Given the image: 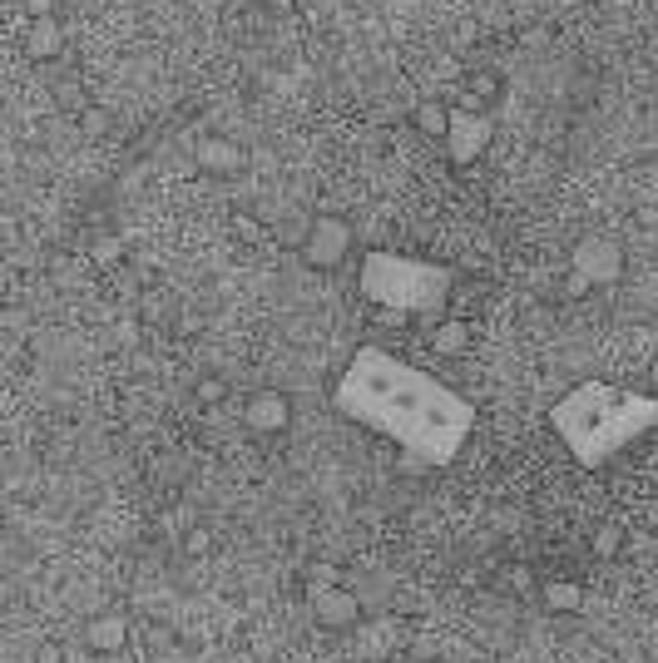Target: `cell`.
I'll use <instances>...</instances> for the list:
<instances>
[{"instance_id": "cell-1", "label": "cell", "mask_w": 658, "mask_h": 663, "mask_svg": "<svg viewBox=\"0 0 658 663\" xmlns=\"http://www.w3.org/2000/svg\"><path fill=\"white\" fill-rule=\"evenodd\" d=\"M332 406L347 421L377 431L411 465H450L476 431V406L431 372L401 362L387 346H357L332 386Z\"/></svg>"}, {"instance_id": "cell-2", "label": "cell", "mask_w": 658, "mask_h": 663, "mask_svg": "<svg viewBox=\"0 0 658 663\" xmlns=\"http://www.w3.org/2000/svg\"><path fill=\"white\" fill-rule=\"evenodd\" d=\"M549 426L565 441V451L575 455V465L599 471L618 451H628L648 431H658V396L609 386V382H579L555 401Z\"/></svg>"}, {"instance_id": "cell-3", "label": "cell", "mask_w": 658, "mask_h": 663, "mask_svg": "<svg viewBox=\"0 0 658 663\" xmlns=\"http://www.w3.org/2000/svg\"><path fill=\"white\" fill-rule=\"evenodd\" d=\"M450 283H456V273L440 263H426V257L387 253V247L361 257V292H367L371 302L391 307V312L436 317L450 297Z\"/></svg>"}, {"instance_id": "cell-4", "label": "cell", "mask_w": 658, "mask_h": 663, "mask_svg": "<svg viewBox=\"0 0 658 663\" xmlns=\"http://www.w3.org/2000/svg\"><path fill=\"white\" fill-rule=\"evenodd\" d=\"M308 609L322 629H357L361 623V599L347 589V574L337 564H312L308 570Z\"/></svg>"}, {"instance_id": "cell-5", "label": "cell", "mask_w": 658, "mask_h": 663, "mask_svg": "<svg viewBox=\"0 0 658 663\" xmlns=\"http://www.w3.org/2000/svg\"><path fill=\"white\" fill-rule=\"evenodd\" d=\"M298 253H302V263H308V267L332 273V267H342V263H347V253H352V223H347V218H337V213H317L308 223V233H302Z\"/></svg>"}, {"instance_id": "cell-6", "label": "cell", "mask_w": 658, "mask_h": 663, "mask_svg": "<svg viewBox=\"0 0 658 663\" xmlns=\"http://www.w3.org/2000/svg\"><path fill=\"white\" fill-rule=\"evenodd\" d=\"M624 273V253L609 237H584L575 247V267H569V292H589V287H609L614 277Z\"/></svg>"}, {"instance_id": "cell-7", "label": "cell", "mask_w": 658, "mask_h": 663, "mask_svg": "<svg viewBox=\"0 0 658 663\" xmlns=\"http://www.w3.org/2000/svg\"><path fill=\"white\" fill-rule=\"evenodd\" d=\"M490 144V114L486 109H450V134H446V148L456 164H476V154H486Z\"/></svg>"}, {"instance_id": "cell-8", "label": "cell", "mask_w": 658, "mask_h": 663, "mask_svg": "<svg viewBox=\"0 0 658 663\" xmlns=\"http://www.w3.org/2000/svg\"><path fill=\"white\" fill-rule=\"evenodd\" d=\"M243 421H248V431H258V435L288 431V426H292V401H288V391H272V386L253 391L248 406H243Z\"/></svg>"}, {"instance_id": "cell-9", "label": "cell", "mask_w": 658, "mask_h": 663, "mask_svg": "<svg viewBox=\"0 0 658 663\" xmlns=\"http://www.w3.org/2000/svg\"><path fill=\"white\" fill-rule=\"evenodd\" d=\"M124 643H130V619L120 609H104L85 623V649L90 653H124Z\"/></svg>"}, {"instance_id": "cell-10", "label": "cell", "mask_w": 658, "mask_h": 663, "mask_svg": "<svg viewBox=\"0 0 658 663\" xmlns=\"http://www.w3.org/2000/svg\"><path fill=\"white\" fill-rule=\"evenodd\" d=\"M193 158H199V168H209V174H238L243 168V148L223 134H203L199 144H193Z\"/></svg>"}, {"instance_id": "cell-11", "label": "cell", "mask_w": 658, "mask_h": 663, "mask_svg": "<svg viewBox=\"0 0 658 663\" xmlns=\"http://www.w3.org/2000/svg\"><path fill=\"white\" fill-rule=\"evenodd\" d=\"M539 604L555 614H584L589 609V589L579 579H545L539 584Z\"/></svg>"}, {"instance_id": "cell-12", "label": "cell", "mask_w": 658, "mask_h": 663, "mask_svg": "<svg viewBox=\"0 0 658 663\" xmlns=\"http://www.w3.org/2000/svg\"><path fill=\"white\" fill-rule=\"evenodd\" d=\"M60 45H65L60 20H55V15H35L31 35H25V49H31L35 59H55V55H60Z\"/></svg>"}, {"instance_id": "cell-13", "label": "cell", "mask_w": 658, "mask_h": 663, "mask_svg": "<svg viewBox=\"0 0 658 663\" xmlns=\"http://www.w3.org/2000/svg\"><path fill=\"white\" fill-rule=\"evenodd\" d=\"M431 346H436V356H460L470 346V327L460 322V317H446V322H436V332H431Z\"/></svg>"}, {"instance_id": "cell-14", "label": "cell", "mask_w": 658, "mask_h": 663, "mask_svg": "<svg viewBox=\"0 0 658 663\" xmlns=\"http://www.w3.org/2000/svg\"><path fill=\"white\" fill-rule=\"evenodd\" d=\"M416 129H421L426 139H446V134H450V109L436 104V99L416 104Z\"/></svg>"}, {"instance_id": "cell-15", "label": "cell", "mask_w": 658, "mask_h": 663, "mask_svg": "<svg viewBox=\"0 0 658 663\" xmlns=\"http://www.w3.org/2000/svg\"><path fill=\"white\" fill-rule=\"evenodd\" d=\"M618 550H624V530H618V524H599V530H594V554H599V560H614Z\"/></svg>"}, {"instance_id": "cell-16", "label": "cell", "mask_w": 658, "mask_h": 663, "mask_svg": "<svg viewBox=\"0 0 658 663\" xmlns=\"http://www.w3.org/2000/svg\"><path fill=\"white\" fill-rule=\"evenodd\" d=\"M223 396H228V382H223V376H199V386H193V401L199 406H219Z\"/></svg>"}, {"instance_id": "cell-17", "label": "cell", "mask_w": 658, "mask_h": 663, "mask_svg": "<svg viewBox=\"0 0 658 663\" xmlns=\"http://www.w3.org/2000/svg\"><path fill=\"white\" fill-rule=\"evenodd\" d=\"M505 579H510V589H535V570H525V564H515V570H505Z\"/></svg>"}, {"instance_id": "cell-18", "label": "cell", "mask_w": 658, "mask_h": 663, "mask_svg": "<svg viewBox=\"0 0 658 663\" xmlns=\"http://www.w3.org/2000/svg\"><path fill=\"white\" fill-rule=\"evenodd\" d=\"M94 257H100V263H114V257H124V243L120 237H100V243H94Z\"/></svg>"}, {"instance_id": "cell-19", "label": "cell", "mask_w": 658, "mask_h": 663, "mask_svg": "<svg viewBox=\"0 0 658 663\" xmlns=\"http://www.w3.org/2000/svg\"><path fill=\"white\" fill-rule=\"evenodd\" d=\"M104 124H110V119H104L100 109H90V114H85V129H90V134H104Z\"/></svg>"}, {"instance_id": "cell-20", "label": "cell", "mask_w": 658, "mask_h": 663, "mask_svg": "<svg viewBox=\"0 0 658 663\" xmlns=\"http://www.w3.org/2000/svg\"><path fill=\"white\" fill-rule=\"evenodd\" d=\"M41 663H60V653H55V649H45V653H41Z\"/></svg>"}, {"instance_id": "cell-21", "label": "cell", "mask_w": 658, "mask_h": 663, "mask_svg": "<svg viewBox=\"0 0 658 663\" xmlns=\"http://www.w3.org/2000/svg\"><path fill=\"white\" fill-rule=\"evenodd\" d=\"M387 663H406V659H397V653H391V659H387Z\"/></svg>"}, {"instance_id": "cell-22", "label": "cell", "mask_w": 658, "mask_h": 663, "mask_svg": "<svg viewBox=\"0 0 658 663\" xmlns=\"http://www.w3.org/2000/svg\"><path fill=\"white\" fill-rule=\"evenodd\" d=\"M426 663H450V659H426Z\"/></svg>"}]
</instances>
